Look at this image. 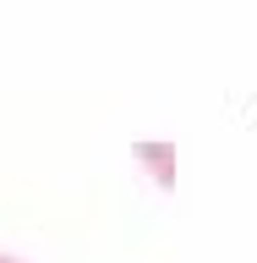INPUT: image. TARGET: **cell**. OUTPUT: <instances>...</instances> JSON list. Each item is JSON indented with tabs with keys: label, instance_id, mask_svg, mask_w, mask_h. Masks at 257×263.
Masks as SVG:
<instances>
[{
	"label": "cell",
	"instance_id": "obj_1",
	"mask_svg": "<svg viewBox=\"0 0 257 263\" xmlns=\"http://www.w3.org/2000/svg\"><path fill=\"white\" fill-rule=\"evenodd\" d=\"M0 263H16V258H0Z\"/></svg>",
	"mask_w": 257,
	"mask_h": 263
}]
</instances>
